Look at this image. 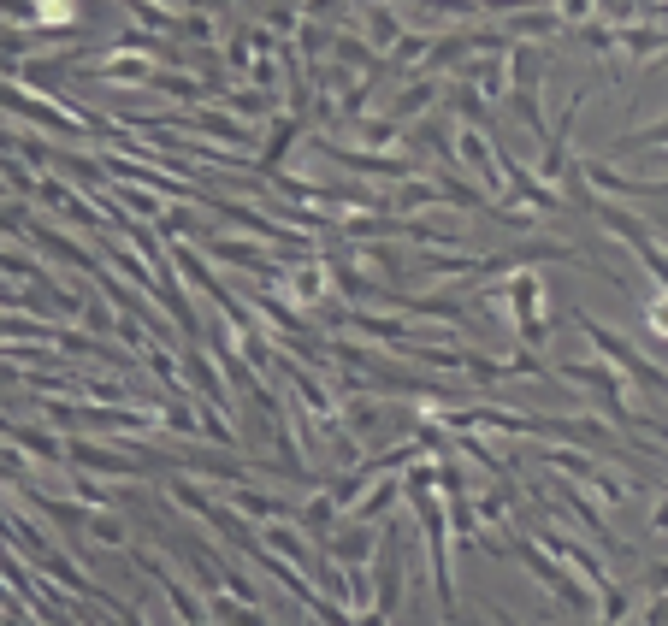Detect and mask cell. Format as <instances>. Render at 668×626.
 <instances>
[{
    "label": "cell",
    "mask_w": 668,
    "mask_h": 626,
    "mask_svg": "<svg viewBox=\"0 0 668 626\" xmlns=\"http://www.w3.org/2000/svg\"><path fill=\"white\" fill-rule=\"evenodd\" d=\"M586 6L592 0H562V18H586Z\"/></svg>",
    "instance_id": "cell-1"
},
{
    "label": "cell",
    "mask_w": 668,
    "mask_h": 626,
    "mask_svg": "<svg viewBox=\"0 0 668 626\" xmlns=\"http://www.w3.org/2000/svg\"><path fill=\"white\" fill-rule=\"evenodd\" d=\"M668 621V603H657V609H651V626H663Z\"/></svg>",
    "instance_id": "cell-2"
},
{
    "label": "cell",
    "mask_w": 668,
    "mask_h": 626,
    "mask_svg": "<svg viewBox=\"0 0 668 626\" xmlns=\"http://www.w3.org/2000/svg\"><path fill=\"white\" fill-rule=\"evenodd\" d=\"M651 319H657V331H668V308H657V313H651Z\"/></svg>",
    "instance_id": "cell-3"
}]
</instances>
